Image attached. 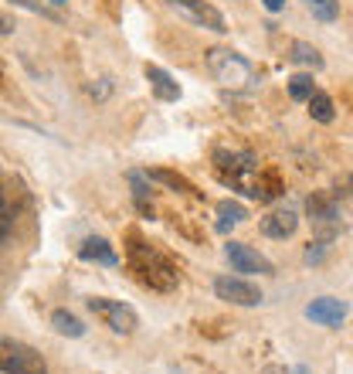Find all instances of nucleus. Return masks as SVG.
Returning a JSON list of instances; mask_svg holds the SVG:
<instances>
[{"label": "nucleus", "instance_id": "obj_1", "mask_svg": "<svg viewBox=\"0 0 353 374\" xmlns=\"http://www.w3.org/2000/svg\"><path fill=\"white\" fill-rule=\"evenodd\" d=\"M126 258H129V269L136 273V279L143 282V286L160 289V293H167V289H174L176 286V266L163 256L160 249L146 245V242H139L136 235H133V245H129Z\"/></svg>", "mask_w": 353, "mask_h": 374}, {"label": "nucleus", "instance_id": "obj_2", "mask_svg": "<svg viewBox=\"0 0 353 374\" xmlns=\"http://www.w3.org/2000/svg\"><path fill=\"white\" fill-rule=\"evenodd\" d=\"M207 65H211L214 79L224 89H231V92H252L258 85L255 68L241 58L238 51H231V48H211L207 51Z\"/></svg>", "mask_w": 353, "mask_h": 374}, {"label": "nucleus", "instance_id": "obj_3", "mask_svg": "<svg viewBox=\"0 0 353 374\" xmlns=\"http://www.w3.org/2000/svg\"><path fill=\"white\" fill-rule=\"evenodd\" d=\"M0 374H48V361L31 344L0 337Z\"/></svg>", "mask_w": 353, "mask_h": 374}, {"label": "nucleus", "instance_id": "obj_4", "mask_svg": "<svg viewBox=\"0 0 353 374\" xmlns=\"http://www.w3.org/2000/svg\"><path fill=\"white\" fill-rule=\"evenodd\" d=\"M89 310L109 327V330H116V334H133L139 327V316L136 310L129 306V303H122V299H105V296H92L89 299Z\"/></svg>", "mask_w": 353, "mask_h": 374}, {"label": "nucleus", "instance_id": "obj_5", "mask_svg": "<svg viewBox=\"0 0 353 374\" xmlns=\"http://www.w3.org/2000/svg\"><path fill=\"white\" fill-rule=\"evenodd\" d=\"M214 293H217V299L235 303V306H258V303H262V289L241 276H217Z\"/></svg>", "mask_w": 353, "mask_h": 374}, {"label": "nucleus", "instance_id": "obj_6", "mask_svg": "<svg viewBox=\"0 0 353 374\" xmlns=\"http://www.w3.org/2000/svg\"><path fill=\"white\" fill-rule=\"evenodd\" d=\"M306 211H309V221L319 228V238H323V242H333L336 228H340V208L333 204V197L313 194L306 201Z\"/></svg>", "mask_w": 353, "mask_h": 374}, {"label": "nucleus", "instance_id": "obj_7", "mask_svg": "<svg viewBox=\"0 0 353 374\" xmlns=\"http://www.w3.org/2000/svg\"><path fill=\"white\" fill-rule=\"evenodd\" d=\"M170 7L180 11L187 20H194V24H200V27H211V31H217V35L228 31V24H224V18H221V11L211 7L207 0H170Z\"/></svg>", "mask_w": 353, "mask_h": 374}, {"label": "nucleus", "instance_id": "obj_8", "mask_svg": "<svg viewBox=\"0 0 353 374\" xmlns=\"http://www.w3.org/2000/svg\"><path fill=\"white\" fill-rule=\"evenodd\" d=\"M224 256H228L235 273H262V276L272 273V262L262 256V252H255L252 245H245V242H228L224 245Z\"/></svg>", "mask_w": 353, "mask_h": 374}, {"label": "nucleus", "instance_id": "obj_9", "mask_svg": "<svg viewBox=\"0 0 353 374\" xmlns=\"http://www.w3.org/2000/svg\"><path fill=\"white\" fill-rule=\"evenodd\" d=\"M347 303H340V299H333V296H319V299H313L309 306H306V316L313 320V323H319V327H340L343 320H347Z\"/></svg>", "mask_w": 353, "mask_h": 374}, {"label": "nucleus", "instance_id": "obj_10", "mask_svg": "<svg viewBox=\"0 0 353 374\" xmlns=\"http://www.w3.org/2000/svg\"><path fill=\"white\" fill-rule=\"evenodd\" d=\"M295 228H299V215L293 208H278V211L262 218V235L269 238H289L295 235Z\"/></svg>", "mask_w": 353, "mask_h": 374}, {"label": "nucleus", "instance_id": "obj_11", "mask_svg": "<svg viewBox=\"0 0 353 374\" xmlns=\"http://www.w3.org/2000/svg\"><path fill=\"white\" fill-rule=\"evenodd\" d=\"M146 82H150L153 96L163 99V102H176V99H180V85H176L174 75L163 72L160 65H146Z\"/></svg>", "mask_w": 353, "mask_h": 374}, {"label": "nucleus", "instance_id": "obj_12", "mask_svg": "<svg viewBox=\"0 0 353 374\" xmlns=\"http://www.w3.org/2000/svg\"><path fill=\"white\" fill-rule=\"evenodd\" d=\"M79 256L85 258V262H98V266H119L116 249H113L105 238H85L82 249H79Z\"/></svg>", "mask_w": 353, "mask_h": 374}, {"label": "nucleus", "instance_id": "obj_13", "mask_svg": "<svg viewBox=\"0 0 353 374\" xmlns=\"http://www.w3.org/2000/svg\"><path fill=\"white\" fill-rule=\"evenodd\" d=\"M248 218L245 211V204H238V201H221L217 204V232H228V228H235Z\"/></svg>", "mask_w": 353, "mask_h": 374}, {"label": "nucleus", "instance_id": "obj_14", "mask_svg": "<svg viewBox=\"0 0 353 374\" xmlns=\"http://www.w3.org/2000/svg\"><path fill=\"white\" fill-rule=\"evenodd\" d=\"M51 327H55L61 337H82L85 334V323H82L75 313H68V310H55V313H51Z\"/></svg>", "mask_w": 353, "mask_h": 374}, {"label": "nucleus", "instance_id": "obj_15", "mask_svg": "<svg viewBox=\"0 0 353 374\" xmlns=\"http://www.w3.org/2000/svg\"><path fill=\"white\" fill-rule=\"evenodd\" d=\"M309 116L316 123H333V99L326 96V92H313L309 96Z\"/></svg>", "mask_w": 353, "mask_h": 374}, {"label": "nucleus", "instance_id": "obj_16", "mask_svg": "<svg viewBox=\"0 0 353 374\" xmlns=\"http://www.w3.org/2000/svg\"><path fill=\"white\" fill-rule=\"evenodd\" d=\"M150 180H160V184H167V187H174V191H184V194H200L191 180L174 174V170H150Z\"/></svg>", "mask_w": 353, "mask_h": 374}, {"label": "nucleus", "instance_id": "obj_17", "mask_svg": "<svg viewBox=\"0 0 353 374\" xmlns=\"http://www.w3.org/2000/svg\"><path fill=\"white\" fill-rule=\"evenodd\" d=\"M293 61L309 65V68H323V55L316 51L313 44H306V41H295V44H293Z\"/></svg>", "mask_w": 353, "mask_h": 374}, {"label": "nucleus", "instance_id": "obj_18", "mask_svg": "<svg viewBox=\"0 0 353 374\" xmlns=\"http://www.w3.org/2000/svg\"><path fill=\"white\" fill-rule=\"evenodd\" d=\"M313 75H306V72H299V75H293L289 79V96L295 99V102H309V96H313Z\"/></svg>", "mask_w": 353, "mask_h": 374}, {"label": "nucleus", "instance_id": "obj_19", "mask_svg": "<svg viewBox=\"0 0 353 374\" xmlns=\"http://www.w3.org/2000/svg\"><path fill=\"white\" fill-rule=\"evenodd\" d=\"M306 7L313 11V18L326 20V24L340 18V4H336V0H306Z\"/></svg>", "mask_w": 353, "mask_h": 374}, {"label": "nucleus", "instance_id": "obj_20", "mask_svg": "<svg viewBox=\"0 0 353 374\" xmlns=\"http://www.w3.org/2000/svg\"><path fill=\"white\" fill-rule=\"evenodd\" d=\"M11 225H14V208H11V197L0 187V242L11 235Z\"/></svg>", "mask_w": 353, "mask_h": 374}, {"label": "nucleus", "instance_id": "obj_21", "mask_svg": "<svg viewBox=\"0 0 353 374\" xmlns=\"http://www.w3.org/2000/svg\"><path fill=\"white\" fill-rule=\"evenodd\" d=\"M129 184H133V194H136V201H146V197H150V174L129 170Z\"/></svg>", "mask_w": 353, "mask_h": 374}, {"label": "nucleus", "instance_id": "obj_22", "mask_svg": "<svg viewBox=\"0 0 353 374\" xmlns=\"http://www.w3.org/2000/svg\"><path fill=\"white\" fill-rule=\"evenodd\" d=\"M18 7H24V11H31V14H41V18L48 20H58V14L51 11V7H44V4H38V0H14Z\"/></svg>", "mask_w": 353, "mask_h": 374}, {"label": "nucleus", "instance_id": "obj_23", "mask_svg": "<svg viewBox=\"0 0 353 374\" xmlns=\"http://www.w3.org/2000/svg\"><path fill=\"white\" fill-rule=\"evenodd\" d=\"M326 249H330V242H323V238H319V242H309V249H306V262L316 266L319 258L326 256Z\"/></svg>", "mask_w": 353, "mask_h": 374}, {"label": "nucleus", "instance_id": "obj_24", "mask_svg": "<svg viewBox=\"0 0 353 374\" xmlns=\"http://www.w3.org/2000/svg\"><path fill=\"white\" fill-rule=\"evenodd\" d=\"M89 92H92L96 99H105L109 96V79H102V85H89Z\"/></svg>", "mask_w": 353, "mask_h": 374}, {"label": "nucleus", "instance_id": "obj_25", "mask_svg": "<svg viewBox=\"0 0 353 374\" xmlns=\"http://www.w3.org/2000/svg\"><path fill=\"white\" fill-rule=\"evenodd\" d=\"M11 31H14V20L7 14H0V35H11Z\"/></svg>", "mask_w": 353, "mask_h": 374}, {"label": "nucleus", "instance_id": "obj_26", "mask_svg": "<svg viewBox=\"0 0 353 374\" xmlns=\"http://www.w3.org/2000/svg\"><path fill=\"white\" fill-rule=\"evenodd\" d=\"M262 4H265V7H269V11H272V14H278V11H282V7H285V0H262Z\"/></svg>", "mask_w": 353, "mask_h": 374}, {"label": "nucleus", "instance_id": "obj_27", "mask_svg": "<svg viewBox=\"0 0 353 374\" xmlns=\"http://www.w3.org/2000/svg\"><path fill=\"white\" fill-rule=\"evenodd\" d=\"M293 374H313V371H309L306 364H295V368H293Z\"/></svg>", "mask_w": 353, "mask_h": 374}, {"label": "nucleus", "instance_id": "obj_28", "mask_svg": "<svg viewBox=\"0 0 353 374\" xmlns=\"http://www.w3.org/2000/svg\"><path fill=\"white\" fill-rule=\"evenodd\" d=\"M51 4H58V7H61V4H68V0H51Z\"/></svg>", "mask_w": 353, "mask_h": 374}]
</instances>
